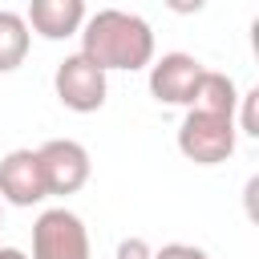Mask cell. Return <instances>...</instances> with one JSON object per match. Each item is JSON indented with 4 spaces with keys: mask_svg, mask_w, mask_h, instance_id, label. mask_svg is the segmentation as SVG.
I'll return each instance as SVG.
<instances>
[{
    "mask_svg": "<svg viewBox=\"0 0 259 259\" xmlns=\"http://www.w3.org/2000/svg\"><path fill=\"white\" fill-rule=\"evenodd\" d=\"M81 53L97 65V69H150L154 61V28L138 16V12H121V8H101L93 16H85L81 24Z\"/></svg>",
    "mask_w": 259,
    "mask_h": 259,
    "instance_id": "1",
    "label": "cell"
},
{
    "mask_svg": "<svg viewBox=\"0 0 259 259\" xmlns=\"http://www.w3.org/2000/svg\"><path fill=\"white\" fill-rule=\"evenodd\" d=\"M235 142H239L235 117H223V113L186 109V117L178 125V150L194 166H219V162H227L235 154Z\"/></svg>",
    "mask_w": 259,
    "mask_h": 259,
    "instance_id": "2",
    "label": "cell"
},
{
    "mask_svg": "<svg viewBox=\"0 0 259 259\" xmlns=\"http://www.w3.org/2000/svg\"><path fill=\"white\" fill-rule=\"evenodd\" d=\"M53 89H57V101L73 113H97L109 97V81H105V69H97L85 53H69L57 73H53Z\"/></svg>",
    "mask_w": 259,
    "mask_h": 259,
    "instance_id": "3",
    "label": "cell"
},
{
    "mask_svg": "<svg viewBox=\"0 0 259 259\" xmlns=\"http://www.w3.org/2000/svg\"><path fill=\"white\" fill-rule=\"evenodd\" d=\"M28 259H89L85 223L65 206L40 210V219L32 223V255Z\"/></svg>",
    "mask_w": 259,
    "mask_h": 259,
    "instance_id": "4",
    "label": "cell"
},
{
    "mask_svg": "<svg viewBox=\"0 0 259 259\" xmlns=\"http://www.w3.org/2000/svg\"><path fill=\"white\" fill-rule=\"evenodd\" d=\"M36 158H40L45 190L57 194V198L77 194V190L89 182V174H93L89 150H85L81 142H73V138H49V142L36 150Z\"/></svg>",
    "mask_w": 259,
    "mask_h": 259,
    "instance_id": "5",
    "label": "cell"
},
{
    "mask_svg": "<svg viewBox=\"0 0 259 259\" xmlns=\"http://www.w3.org/2000/svg\"><path fill=\"white\" fill-rule=\"evenodd\" d=\"M202 61L190 53H162L158 61H150V93L162 105H190L194 85L202 77Z\"/></svg>",
    "mask_w": 259,
    "mask_h": 259,
    "instance_id": "6",
    "label": "cell"
},
{
    "mask_svg": "<svg viewBox=\"0 0 259 259\" xmlns=\"http://www.w3.org/2000/svg\"><path fill=\"white\" fill-rule=\"evenodd\" d=\"M45 198H49V190H45V174H40L36 150H8L0 158V202L36 206Z\"/></svg>",
    "mask_w": 259,
    "mask_h": 259,
    "instance_id": "7",
    "label": "cell"
},
{
    "mask_svg": "<svg viewBox=\"0 0 259 259\" xmlns=\"http://www.w3.org/2000/svg\"><path fill=\"white\" fill-rule=\"evenodd\" d=\"M24 24L45 40H69L85 24V0H28Z\"/></svg>",
    "mask_w": 259,
    "mask_h": 259,
    "instance_id": "8",
    "label": "cell"
},
{
    "mask_svg": "<svg viewBox=\"0 0 259 259\" xmlns=\"http://www.w3.org/2000/svg\"><path fill=\"white\" fill-rule=\"evenodd\" d=\"M235 105H239V85H235L227 73L202 69V77H198V85H194V97H190V105H186V109L235 117Z\"/></svg>",
    "mask_w": 259,
    "mask_h": 259,
    "instance_id": "9",
    "label": "cell"
},
{
    "mask_svg": "<svg viewBox=\"0 0 259 259\" xmlns=\"http://www.w3.org/2000/svg\"><path fill=\"white\" fill-rule=\"evenodd\" d=\"M28 45H32V32L24 16L0 8V73H16L28 57Z\"/></svg>",
    "mask_w": 259,
    "mask_h": 259,
    "instance_id": "10",
    "label": "cell"
},
{
    "mask_svg": "<svg viewBox=\"0 0 259 259\" xmlns=\"http://www.w3.org/2000/svg\"><path fill=\"white\" fill-rule=\"evenodd\" d=\"M239 130L247 134V138H259V89H247V93H239Z\"/></svg>",
    "mask_w": 259,
    "mask_h": 259,
    "instance_id": "11",
    "label": "cell"
},
{
    "mask_svg": "<svg viewBox=\"0 0 259 259\" xmlns=\"http://www.w3.org/2000/svg\"><path fill=\"white\" fill-rule=\"evenodd\" d=\"M150 259H210V255L194 243H166L162 251H150Z\"/></svg>",
    "mask_w": 259,
    "mask_h": 259,
    "instance_id": "12",
    "label": "cell"
},
{
    "mask_svg": "<svg viewBox=\"0 0 259 259\" xmlns=\"http://www.w3.org/2000/svg\"><path fill=\"white\" fill-rule=\"evenodd\" d=\"M150 251H154V247H150L146 239L130 235V239H121V243H117V255H113V259H150Z\"/></svg>",
    "mask_w": 259,
    "mask_h": 259,
    "instance_id": "13",
    "label": "cell"
},
{
    "mask_svg": "<svg viewBox=\"0 0 259 259\" xmlns=\"http://www.w3.org/2000/svg\"><path fill=\"white\" fill-rule=\"evenodd\" d=\"M170 12H178V16H194V12H202L206 8V0H162Z\"/></svg>",
    "mask_w": 259,
    "mask_h": 259,
    "instance_id": "14",
    "label": "cell"
},
{
    "mask_svg": "<svg viewBox=\"0 0 259 259\" xmlns=\"http://www.w3.org/2000/svg\"><path fill=\"white\" fill-rule=\"evenodd\" d=\"M0 259H28L20 247H0Z\"/></svg>",
    "mask_w": 259,
    "mask_h": 259,
    "instance_id": "15",
    "label": "cell"
},
{
    "mask_svg": "<svg viewBox=\"0 0 259 259\" xmlns=\"http://www.w3.org/2000/svg\"><path fill=\"white\" fill-rule=\"evenodd\" d=\"M0 214H4V202H0Z\"/></svg>",
    "mask_w": 259,
    "mask_h": 259,
    "instance_id": "16",
    "label": "cell"
}]
</instances>
